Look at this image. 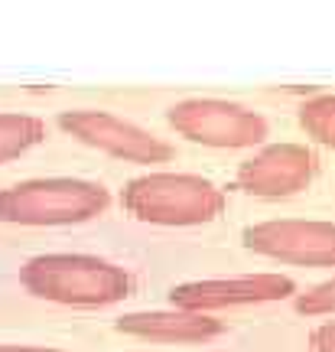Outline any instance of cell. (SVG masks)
Wrapping results in <instances>:
<instances>
[{"label":"cell","mask_w":335,"mask_h":352,"mask_svg":"<svg viewBox=\"0 0 335 352\" xmlns=\"http://www.w3.org/2000/svg\"><path fill=\"white\" fill-rule=\"evenodd\" d=\"M20 284L33 297L62 307H111L130 297L134 274L98 254H36L20 267Z\"/></svg>","instance_id":"6da1fadb"},{"label":"cell","mask_w":335,"mask_h":352,"mask_svg":"<svg viewBox=\"0 0 335 352\" xmlns=\"http://www.w3.org/2000/svg\"><path fill=\"white\" fill-rule=\"evenodd\" d=\"M124 209L137 222L163 228L209 226L224 212V189L199 173L153 170L130 179L121 192Z\"/></svg>","instance_id":"7a4b0ae2"},{"label":"cell","mask_w":335,"mask_h":352,"mask_svg":"<svg viewBox=\"0 0 335 352\" xmlns=\"http://www.w3.org/2000/svg\"><path fill=\"white\" fill-rule=\"evenodd\" d=\"M111 192L95 179L49 176L0 189V222L26 228L82 226L108 212Z\"/></svg>","instance_id":"3957f363"},{"label":"cell","mask_w":335,"mask_h":352,"mask_svg":"<svg viewBox=\"0 0 335 352\" xmlns=\"http://www.w3.org/2000/svg\"><path fill=\"white\" fill-rule=\"evenodd\" d=\"M166 121L179 138L215 151H254L270 138V124L261 111L228 98L176 101Z\"/></svg>","instance_id":"277c9868"},{"label":"cell","mask_w":335,"mask_h":352,"mask_svg":"<svg viewBox=\"0 0 335 352\" xmlns=\"http://www.w3.org/2000/svg\"><path fill=\"white\" fill-rule=\"evenodd\" d=\"M59 127L72 134L78 144L95 147V151L127 160V164H170L176 157V147L170 140L157 138L153 131L134 124L127 118H117L101 108H72L59 114Z\"/></svg>","instance_id":"5b68a950"},{"label":"cell","mask_w":335,"mask_h":352,"mask_svg":"<svg viewBox=\"0 0 335 352\" xmlns=\"http://www.w3.org/2000/svg\"><path fill=\"white\" fill-rule=\"evenodd\" d=\"M244 248L280 264L335 267V222L267 219V222L244 228Z\"/></svg>","instance_id":"8992f818"},{"label":"cell","mask_w":335,"mask_h":352,"mask_svg":"<svg viewBox=\"0 0 335 352\" xmlns=\"http://www.w3.org/2000/svg\"><path fill=\"white\" fill-rule=\"evenodd\" d=\"M319 173V157L306 144L280 140V144H261L248 160H241L235 170V189L257 196V199H286L310 186Z\"/></svg>","instance_id":"52a82bcc"},{"label":"cell","mask_w":335,"mask_h":352,"mask_svg":"<svg viewBox=\"0 0 335 352\" xmlns=\"http://www.w3.org/2000/svg\"><path fill=\"white\" fill-rule=\"evenodd\" d=\"M297 294V284L286 274L257 271V274L238 277H205V280H186L170 290V303L179 310H196V314H215V310H231V307H261L277 303Z\"/></svg>","instance_id":"ba28073f"},{"label":"cell","mask_w":335,"mask_h":352,"mask_svg":"<svg viewBox=\"0 0 335 352\" xmlns=\"http://www.w3.org/2000/svg\"><path fill=\"white\" fill-rule=\"evenodd\" d=\"M114 329L124 336L150 342H170V346H196L209 342L224 333V323L211 314H196V310H140V314H124L114 320Z\"/></svg>","instance_id":"9c48e42d"},{"label":"cell","mask_w":335,"mask_h":352,"mask_svg":"<svg viewBox=\"0 0 335 352\" xmlns=\"http://www.w3.org/2000/svg\"><path fill=\"white\" fill-rule=\"evenodd\" d=\"M43 140H46V124L36 114L0 111V166L23 157L26 151H33Z\"/></svg>","instance_id":"30bf717a"},{"label":"cell","mask_w":335,"mask_h":352,"mask_svg":"<svg viewBox=\"0 0 335 352\" xmlns=\"http://www.w3.org/2000/svg\"><path fill=\"white\" fill-rule=\"evenodd\" d=\"M299 127L310 134L316 144L335 151V95H312L299 104Z\"/></svg>","instance_id":"8fae6325"},{"label":"cell","mask_w":335,"mask_h":352,"mask_svg":"<svg viewBox=\"0 0 335 352\" xmlns=\"http://www.w3.org/2000/svg\"><path fill=\"white\" fill-rule=\"evenodd\" d=\"M293 307L303 316H332L335 314V277L310 287L306 294H297Z\"/></svg>","instance_id":"7c38bea8"},{"label":"cell","mask_w":335,"mask_h":352,"mask_svg":"<svg viewBox=\"0 0 335 352\" xmlns=\"http://www.w3.org/2000/svg\"><path fill=\"white\" fill-rule=\"evenodd\" d=\"M310 346H312V352H335V320L319 323V327L312 329Z\"/></svg>","instance_id":"4fadbf2b"},{"label":"cell","mask_w":335,"mask_h":352,"mask_svg":"<svg viewBox=\"0 0 335 352\" xmlns=\"http://www.w3.org/2000/svg\"><path fill=\"white\" fill-rule=\"evenodd\" d=\"M0 352H59L49 346H20V342H0Z\"/></svg>","instance_id":"5bb4252c"}]
</instances>
